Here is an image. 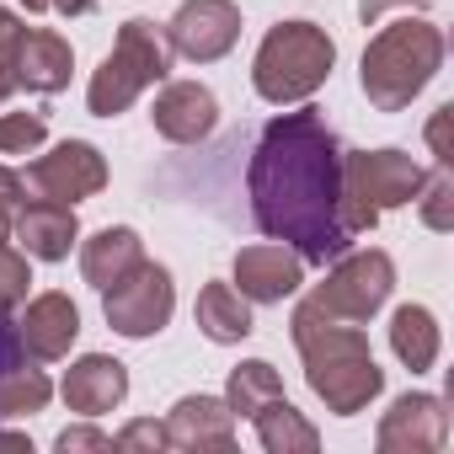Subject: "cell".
<instances>
[{
  "mask_svg": "<svg viewBox=\"0 0 454 454\" xmlns=\"http://www.w3.org/2000/svg\"><path fill=\"white\" fill-rule=\"evenodd\" d=\"M192 321L208 342H247L257 326H252V300L236 289V284H203L198 305H192Z\"/></svg>",
  "mask_w": 454,
  "mask_h": 454,
  "instance_id": "obj_19",
  "label": "cell"
},
{
  "mask_svg": "<svg viewBox=\"0 0 454 454\" xmlns=\"http://www.w3.org/2000/svg\"><path fill=\"white\" fill-rule=\"evenodd\" d=\"M49 395H54L49 374H43V369H27V364H17L6 380H0V422H17V417H33V411H43V406H49Z\"/></svg>",
  "mask_w": 454,
  "mask_h": 454,
  "instance_id": "obj_24",
  "label": "cell"
},
{
  "mask_svg": "<svg viewBox=\"0 0 454 454\" xmlns=\"http://www.w3.org/2000/svg\"><path fill=\"white\" fill-rule=\"evenodd\" d=\"M171 449H236V411L214 395H182L166 417Z\"/></svg>",
  "mask_w": 454,
  "mask_h": 454,
  "instance_id": "obj_15",
  "label": "cell"
},
{
  "mask_svg": "<svg viewBox=\"0 0 454 454\" xmlns=\"http://www.w3.org/2000/svg\"><path fill=\"white\" fill-rule=\"evenodd\" d=\"M17 241H22V252L38 257V262H65L70 247L81 241L75 208H70V203H49V198L22 203V214H17Z\"/></svg>",
  "mask_w": 454,
  "mask_h": 454,
  "instance_id": "obj_16",
  "label": "cell"
},
{
  "mask_svg": "<svg viewBox=\"0 0 454 454\" xmlns=\"http://www.w3.org/2000/svg\"><path fill=\"white\" fill-rule=\"evenodd\" d=\"M59 449L70 454V449H113V438L107 433H91V427H65L59 433Z\"/></svg>",
  "mask_w": 454,
  "mask_h": 454,
  "instance_id": "obj_30",
  "label": "cell"
},
{
  "mask_svg": "<svg viewBox=\"0 0 454 454\" xmlns=\"http://www.w3.org/2000/svg\"><path fill=\"white\" fill-rule=\"evenodd\" d=\"M6 236H12V214H0V310H17V305H27L33 273H27V257Z\"/></svg>",
  "mask_w": 454,
  "mask_h": 454,
  "instance_id": "obj_25",
  "label": "cell"
},
{
  "mask_svg": "<svg viewBox=\"0 0 454 454\" xmlns=\"http://www.w3.org/2000/svg\"><path fill=\"white\" fill-rule=\"evenodd\" d=\"M70 65H75V54H70V43H65L59 33H43V27L27 33V27H22L17 54H12V75H17V86L54 97V91L70 86Z\"/></svg>",
  "mask_w": 454,
  "mask_h": 454,
  "instance_id": "obj_18",
  "label": "cell"
},
{
  "mask_svg": "<svg viewBox=\"0 0 454 454\" xmlns=\"http://www.w3.org/2000/svg\"><path fill=\"white\" fill-rule=\"evenodd\" d=\"M171 75V43H166V27L145 22V17H129L113 38V54L102 59V70L91 75L86 86V107L97 118H118L123 107H134L139 91L160 86Z\"/></svg>",
  "mask_w": 454,
  "mask_h": 454,
  "instance_id": "obj_5",
  "label": "cell"
},
{
  "mask_svg": "<svg viewBox=\"0 0 454 454\" xmlns=\"http://www.w3.org/2000/svg\"><path fill=\"white\" fill-rule=\"evenodd\" d=\"M12 91H17V75H12V65H6V59H0V102H6Z\"/></svg>",
  "mask_w": 454,
  "mask_h": 454,
  "instance_id": "obj_34",
  "label": "cell"
},
{
  "mask_svg": "<svg viewBox=\"0 0 454 454\" xmlns=\"http://www.w3.org/2000/svg\"><path fill=\"white\" fill-rule=\"evenodd\" d=\"M252 427H257V438H262L268 454H316V443H321V433L284 395H273L268 406H257L252 411Z\"/></svg>",
  "mask_w": 454,
  "mask_h": 454,
  "instance_id": "obj_22",
  "label": "cell"
},
{
  "mask_svg": "<svg viewBox=\"0 0 454 454\" xmlns=\"http://www.w3.org/2000/svg\"><path fill=\"white\" fill-rule=\"evenodd\" d=\"M411 203H422V224H427V231H449V224H454V182H449V166H433L422 176V187H417Z\"/></svg>",
  "mask_w": 454,
  "mask_h": 454,
  "instance_id": "obj_26",
  "label": "cell"
},
{
  "mask_svg": "<svg viewBox=\"0 0 454 454\" xmlns=\"http://www.w3.org/2000/svg\"><path fill=\"white\" fill-rule=\"evenodd\" d=\"M17 38H22V22L0 6V59H6V65H12V54H17Z\"/></svg>",
  "mask_w": 454,
  "mask_h": 454,
  "instance_id": "obj_31",
  "label": "cell"
},
{
  "mask_svg": "<svg viewBox=\"0 0 454 454\" xmlns=\"http://www.w3.org/2000/svg\"><path fill=\"white\" fill-rule=\"evenodd\" d=\"M113 449H171L166 443V422H129L113 438Z\"/></svg>",
  "mask_w": 454,
  "mask_h": 454,
  "instance_id": "obj_29",
  "label": "cell"
},
{
  "mask_svg": "<svg viewBox=\"0 0 454 454\" xmlns=\"http://www.w3.org/2000/svg\"><path fill=\"white\" fill-rule=\"evenodd\" d=\"M17 337H22V348L38 358V364H54V358H65L70 348H75V337H81V310H75V300L70 294H33L27 300V310H22V321H17Z\"/></svg>",
  "mask_w": 454,
  "mask_h": 454,
  "instance_id": "obj_14",
  "label": "cell"
},
{
  "mask_svg": "<svg viewBox=\"0 0 454 454\" xmlns=\"http://www.w3.org/2000/svg\"><path fill=\"white\" fill-rule=\"evenodd\" d=\"M332 65H337V43L326 38V27H316V22H278V27H268L262 49L252 59V86L273 107L310 102L326 86Z\"/></svg>",
  "mask_w": 454,
  "mask_h": 454,
  "instance_id": "obj_4",
  "label": "cell"
},
{
  "mask_svg": "<svg viewBox=\"0 0 454 454\" xmlns=\"http://www.w3.org/2000/svg\"><path fill=\"white\" fill-rule=\"evenodd\" d=\"M97 6V0H54V12H65V17H86Z\"/></svg>",
  "mask_w": 454,
  "mask_h": 454,
  "instance_id": "obj_33",
  "label": "cell"
},
{
  "mask_svg": "<svg viewBox=\"0 0 454 454\" xmlns=\"http://www.w3.org/2000/svg\"><path fill=\"white\" fill-rule=\"evenodd\" d=\"M123 395H129V369L118 358H107V353H86L65 374V406L81 411V417H102Z\"/></svg>",
  "mask_w": 454,
  "mask_h": 454,
  "instance_id": "obj_17",
  "label": "cell"
},
{
  "mask_svg": "<svg viewBox=\"0 0 454 454\" xmlns=\"http://www.w3.org/2000/svg\"><path fill=\"white\" fill-rule=\"evenodd\" d=\"M390 289H395V262L385 257V252H342L337 262H332V273H326V284H316V305L326 310V316H337V321H353V326H364L385 300H390Z\"/></svg>",
  "mask_w": 454,
  "mask_h": 454,
  "instance_id": "obj_7",
  "label": "cell"
},
{
  "mask_svg": "<svg viewBox=\"0 0 454 454\" xmlns=\"http://www.w3.org/2000/svg\"><path fill=\"white\" fill-rule=\"evenodd\" d=\"M22 187H33L38 198H49V203H81V198H97L102 187H107V160H102V150L97 145H86V139H65V145H54L49 155H38L33 166H27V182Z\"/></svg>",
  "mask_w": 454,
  "mask_h": 454,
  "instance_id": "obj_9",
  "label": "cell"
},
{
  "mask_svg": "<svg viewBox=\"0 0 454 454\" xmlns=\"http://www.w3.org/2000/svg\"><path fill=\"white\" fill-rule=\"evenodd\" d=\"M22 6H27V12H49V6H54V0H22Z\"/></svg>",
  "mask_w": 454,
  "mask_h": 454,
  "instance_id": "obj_35",
  "label": "cell"
},
{
  "mask_svg": "<svg viewBox=\"0 0 454 454\" xmlns=\"http://www.w3.org/2000/svg\"><path fill=\"white\" fill-rule=\"evenodd\" d=\"M449 438V411L438 395H401L380 422V454H433Z\"/></svg>",
  "mask_w": 454,
  "mask_h": 454,
  "instance_id": "obj_13",
  "label": "cell"
},
{
  "mask_svg": "<svg viewBox=\"0 0 454 454\" xmlns=\"http://www.w3.org/2000/svg\"><path fill=\"white\" fill-rule=\"evenodd\" d=\"M300 284H305V262H300L294 247L262 241V247H241L236 252V289L252 305H284Z\"/></svg>",
  "mask_w": 454,
  "mask_h": 454,
  "instance_id": "obj_11",
  "label": "cell"
},
{
  "mask_svg": "<svg viewBox=\"0 0 454 454\" xmlns=\"http://www.w3.org/2000/svg\"><path fill=\"white\" fill-rule=\"evenodd\" d=\"M390 348L411 374H427L438 364V321L427 305H401L390 316Z\"/></svg>",
  "mask_w": 454,
  "mask_h": 454,
  "instance_id": "obj_21",
  "label": "cell"
},
{
  "mask_svg": "<svg viewBox=\"0 0 454 454\" xmlns=\"http://www.w3.org/2000/svg\"><path fill=\"white\" fill-rule=\"evenodd\" d=\"M438 65H443V33L427 17H395L390 27H380L369 38L358 86L380 113H401L438 75Z\"/></svg>",
  "mask_w": 454,
  "mask_h": 454,
  "instance_id": "obj_3",
  "label": "cell"
},
{
  "mask_svg": "<svg viewBox=\"0 0 454 454\" xmlns=\"http://www.w3.org/2000/svg\"><path fill=\"white\" fill-rule=\"evenodd\" d=\"M422 166L406 155V150H353L342 155V224H348V236H369L380 214L401 208L417 198L422 187Z\"/></svg>",
  "mask_w": 454,
  "mask_h": 454,
  "instance_id": "obj_6",
  "label": "cell"
},
{
  "mask_svg": "<svg viewBox=\"0 0 454 454\" xmlns=\"http://www.w3.org/2000/svg\"><path fill=\"white\" fill-rule=\"evenodd\" d=\"M273 395H284V380H278V369H273V364L252 358V364L231 369V385H224V406H231L236 417H252V411H257V406H268Z\"/></svg>",
  "mask_w": 454,
  "mask_h": 454,
  "instance_id": "obj_23",
  "label": "cell"
},
{
  "mask_svg": "<svg viewBox=\"0 0 454 454\" xmlns=\"http://www.w3.org/2000/svg\"><path fill=\"white\" fill-rule=\"evenodd\" d=\"M241 38V12L236 0H182L176 17L166 22V43L171 54L192 59V65H214L236 49Z\"/></svg>",
  "mask_w": 454,
  "mask_h": 454,
  "instance_id": "obj_10",
  "label": "cell"
},
{
  "mask_svg": "<svg viewBox=\"0 0 454 454\" xmlns=\"http://www.w3.org/2000/svg\"><path fill=\"white\" fill-rule=\"evenodd\" d=\"M102 310L118 337H155L176 310V284L160 262H134L113 289H102Z\"/></svg>",
  "mask_w": 454,
  "mask_h": 454,
  "instance_id": "obj_8",
  "label": "cell"
},
{
  "mask_svg": "<svg viewBox=\"0 0 454 454\" xmlns=\"http://www.w3.org/2000/svg\"><path fill=\"white\" fill-rule=\"evenodd\" d=\"M342 139L337 129L316 113H284L262 129L252 166H247V192H252V219L257 231L294 247L300 262H337L353 236L342 224Z\"/></svg>",
  "mask_w": 454,
  "mask_h": 454,
  "instance_id": "obj_1",
  "label": "cell"
},
{
  "mask_svg": "<svg viewBox=\"0 0 454 454\" xmlns=\"http://www.w3.org/2000/svg\"><path fill=\"white\" fill-rule=\"evenodd\" d=\"M6 316L12 310H0V380H6L17 364H27V348H22V337H17V326ZM0 449H27V438L22 433H0Z\"/></svg>",
  "mask_w": 454,
  "mask_h": 454,
  "instance_id": "obj_28",
  "label": "cell"
},
{
  "mask_svg": "<svg viewBox=\"0 0 454 454\" xmlns=\"http://www.w3.org/2000/svg\"><path fill=\"white\" fill-rule=\"evenodd\" d=\"M289 337H294V348L305 358V380L326 401V411L353 417L385 390V369L374 364L364 326L326 316L316 300H300V310L289 321Z\"/></svg>",
  "mask_w": 454,
  "mask_h": 454,
  "instance_id": "obj_2",
  "label": "cell"
},
{
  "mask_svg": "<svg viewBox=\"0 0 454 454\" xmlns=\"http://www.w3.org/2000/svg\"><path fill=\"white\" fill-rule=\"evenodd\" d=\"M49 139V123L38 113H6L0 118V155H27Z\"/></svg>",
  "mask_w": 454,
  "mask_h": 454,
  "instance_id": "obj_27",
  "label": "cell"
},
{
  "mask_svg": "<svg viewBox=\"0 0 454 454\" xmlns=\"http://www.w3.org/2000/svg\"><path fill=\"white\" fill-rule=\"evenodd\" d=\"M22 198V176L12 166H0V214H12V203Z\"/></svg>",
  "mask_w": 454,
  "mask_h": 454,
  "instance_id": "obj_32",
  "label": "cell"
},
{
  "mask_svg": "<svg viewBox=\"0 0 454 454\" xmlns=\"http://www.w3.org/2000/svg\"><path fill=\"white\" fill-rule=\"evenodd\" d=\"M134 262H145V241L129 231V224H107L81 247V278L91 289H113Z\"/></svg>",
  "mask_w": 454,
  "mask_h": 454,
  "instance_id": "obj_20",
  "label": "cell"
},
{
  "mask_svg": "<svg viewBox=\"0 0 454 454\" xmlns=\"http://www.w3.org/2000/svg\"><path fill=\"white\" fill-rule=\"evenodd\" d=\"M150 123L171 145H198V139H208L219 129V102L198 81H166L155 107H150Z\"/></svg>",
  "mask_w": 454,
  "mask_h": 454,
  "instance_id": "obj_12",
  "label": "cell"
}]
</instances>
